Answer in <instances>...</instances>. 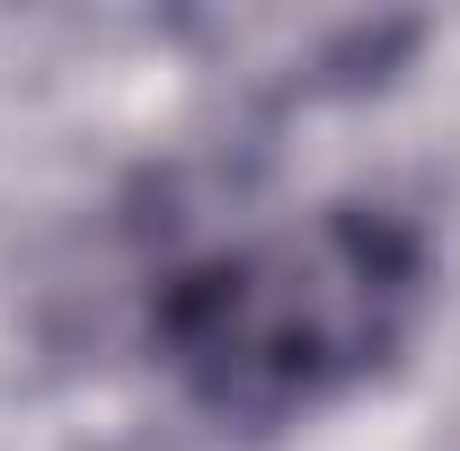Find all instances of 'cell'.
Masks as SVG:
<instances>
[{
  "label": "cell",
  "instance_id": "6da1fadb",
  "mask_svg": "<svg viewBox=\"0 0 460 451\" xmlns=\"http://www.w3.org/2000/svg\"><path fill=\"white\" fill-rule=\"evenodd\" d=\"M434 310V239L399 204H310L195 248L151 292V354L222 425H301L372 390Z\"/></svg>",
  "mask_w": 460,
  "mask_h": 451
}]
</instances>
